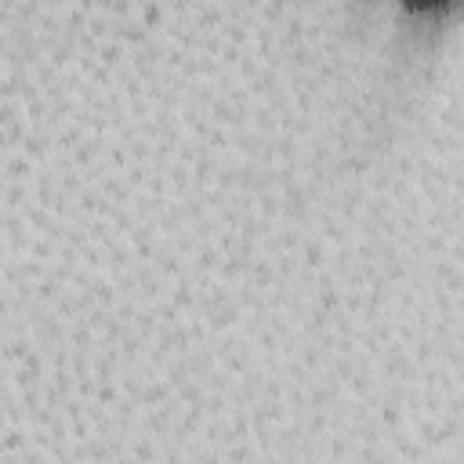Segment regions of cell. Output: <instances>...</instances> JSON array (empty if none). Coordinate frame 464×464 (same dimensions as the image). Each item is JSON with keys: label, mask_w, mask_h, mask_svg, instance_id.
I'll return each instance as SVG.
<instances>
[{"label": "cell", "mask_w": 464, "mask_h": 464, "mask_svg": "<svg viewBox=\"0 0 464 464\" xmlns=\"http://www.w3.org/2000/svg\"><path fill=\"white\" fill-rule=\"evenodd\" d=\"M406 4H413V7H435V4H442V0H406Z\"/></svg>", "instance_id": "obj_1"}]
</instances>
